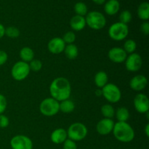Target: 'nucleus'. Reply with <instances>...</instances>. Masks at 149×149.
I'll return each mask as SVG.
<instances>
[{
  "label": "nucleus",
  "instance_id": "nucleus-1",
  "mask_svg": "<svg viewBox=\"0 0 149 149\" xmlns=\"http://www.w3.org/2000/svg\"><path fill=\"white\" fill-rule=\"evenodd\" d=\"M51 97L58 102L69 99L71 94V86L69 81L65 77H58L49 85Z\"/></svg>",
  "mask_w": 149,
  "mask_h": 149
},
{
  "label": "nucleus",
  "instance_id": "nucleus-2",
  "mask_svg": "<svg viewBox=\"0 0 149 149\" xmlns=\"http://www.w3.org/2000/svg\"><path fill=\"white\" fill-rule=\"evenodd\" d=\"M112 132L115 138L122 143H130L135 138V131L127 122H117L115 123Z\"/></svg>",
  "mask_w": 149,
  "mask_h": 149
},
{
  "label": "nucleus",
  "instance_id": "nucleus-3",
  "mask_svg": "<svg viewBox=\"0 0 149 149\" xmlns=\"http://www.w3.org/2000/svg\"><path fill=\"white\" fill-rule=\"evenodd\" d=\"M86 25L93 30H101L106 26V17L98 11H91L87 13L85 17Z\"/></svg>",
  "mask_w": 149,
  "mask_h": 149
},
{
  "label": "nucleus",
  "instance_id": "nucleus-4",
  "mask_svg": "<svg viewBox=\"0 0 149 149\" xmlns=\"http://www.w3.org/2000/svg\"><path fill=\"white\" fill-rule=\"evenodd\" d=\"M88 133L87 128L84 124L75 122L71 125L67 130L68 138L74 141H81L86 138Z\"/></svg>",
  "mask_w": 149,
  "mask_h": 149
},
{
  "label": "nucleus",
  "instance_id": "nucleus-5",
  "mask_svg": "<svg viewBox=\"0 0 149 149\" xmlns=\"http://www.w3.org/2000/svg\"><path fill=\"white\" fill-rule=\"evenodd\" d=\"M129 33L128 26L120 22L113 23L109 29V36L113 40L119 42L126 39Z\"/></svg>",
  "mask_w": 149,
  "mask_h": 149
},
{
  "label": "nucleus",
  "instance_id": "nucleus-6",
  "mask_svg": "<svg viewBox=\"0 0 149 149\" xmlns=\"http://www.w3.org/2000/svg\"><path fill=\"white\" fill-rule=\"evenodd\" d=\"M41 113L45 116H53L59 112V102L52 97H47L39 105Z\"/></svg>",
  "mask_w": 149,
  "mask_h": 149
},
{
  "label": "nucleus",
  "instance_id": "nucleus-7",
  "mask_svg": "<svg viewBox=\"0 0 149 149\" xmlns=\"http://www.w3.org/2000/svg\"><path fill=\"white\" fill-rule=\"evenodd\" d=\"M102 90V95L111 103H118L122 97V93L118 86L113 83H108Z\"/></svg>",
  "mask_w": 149,
  "mask_h": 149
},
{
  "label": "nucleus",
  "instance_id": "nucleus-8",
  "mask_svg": "<svg viewBox=\"0 0 149 149\" xmlns=\"http://www.w3.org/2000/svg\"><path fill=\"white\" fill-rule=\"evenodd\" d=\"M31 70L28 63L20 61L13 65L11 69V75L16 81H23L29 76Z\"/></svg>",
  "mask_w": 149,
  "mask_h": 149
},
{
  "label": "nucleus",
  "instance_id": "nucleus-9",
  "mask_svg": "<svg viewBox=\"0 0 149 149\" xmlns=\"http://www.w3.org/2000/svg\"><path fill=\"white\" fill-rule=\"evenodd\" d=\"M12 149H33V142L29 137L23 135H17L10 141Z\"/></svg>",
  "mask_w": 149,
  "mask_h": 149
},
{
  "label": "nucleus",
  "instance_id": "nucleus-10",
  "mask_svg": "<svg viewBox=\"0 0 149 149\" xmlns=\"http://www.w3.org/2000/svg\"><path fill=\"white\" fill-rule=\"evenodd\" d=\"M125 67L130 72H136L142 67L143 60L141 55L138 53L130 54L125 60Z\"/></svg>",
  "mask_w": 149,
  "mask_h": 149
},
{
  "label": "nucleus",
  "instance_id": "nucleus-11",
  "mask_svg": "<svg viewBox=\"0 0 149 149\" xmlns=\"http://www.w3.org/2000/svg\"><path fill=\"white\" fill-rule=\"evenodd\" d=\"M134 107L140 113H146L149 110L148 96L143 93H138L134 98Z\"/></svg>",
  "mask_w": 149,
  "mask_h": 149
},
{
  "label": "nucleus",
  "instance_id": "nucleus-12",
  "mask_svg": "<svg viewBox=\"0 0 149 149\" xmlns=\"http://www.w3.org/2000/svg\"><path fill=\"white\" fill-rule=\"evenodd\" d=\"M114 122L112 119L103 118L97 122L96 125V130L97 133L101 135H107L112 132L114 126Z\"/></svg>",
  "mask_w": 149,
  "mask_h": 149
},
{
  "label": "nucleus",
  "instance_id": "nucleus-13",
  "mask_svg": "<svg viewBox=\"0 0 149 149\" xmlns=\"http://www.w3.org/2000/svg\"><path fill=\"white\" fill-rule=\"evenodd\" d=\"M108 57L109 60L114 63H122L125 61L127 54L123 48L113 47L109 51Z\"/></svg>",
  "mask_w": 149,
  "mask_h": 149
},
{
  "label": "nucleus",
  "instance_id": "nucleus-14",
  "mask_svg": "<svg viewBox=\"0 0 149 149\" xmlns=\"http://www.w3.org/2000/svg\"><path fill=\"white\" fill-rule=\"evenodd\" d=\"M65 43L61 37H55L49 41L47 44V49L54 55L62 53L65 47Z\"/></svg>",
  "mask_w": 149,
  "mask_h": 149
},
{
  "label": "nucleus",
  "instance_id": "nucleus-15",
  "mask_svg": "<svg viewBox=\"0 0 149 149\" xmlns=\"http://www.w3.org/2000/svg\"><path fill=\"white\" fill-rule=\"evenodd\" d=\"M148 84V79L143 75H137L130 81V87L135 91L140 92L143 90Z\"/></svg>",
  "mask_w": 149,
  "mask_h": 149
},
{
  "label": "nucleus",
  "instance_id": "nucleus-16",
  "mask_svg": "<svg viewBox=\"0 0 149 149\" xmlns=\"http://www.w3.org/2000/svg\"><path fill=\"white\" fill-rule=\"evenodd\" d=\"M68 138L67 131L63 128H58L51 133L50 140L53 143L61 144Z\"/></svg>",
  "mask_w": 149,
  "mask_h": 149
},
{
  "label": "nucleus",
  "instance_id": "nucleus-17",
  "mask_svg": "<svg viewBox=\"0 0 149 149\" xmlns=\"http://www.w3.org/2000/svg\"><path fill=\"white\" fill-rule=\"evenodd\" d=\"M86 26L87 25H86L85 17L83 16L76 15L73 16L70 20V26L73 30L76 31H82Z\"/></svg>",
  "mask_w": 149,
  "mask_h": 149
},
{
  "label": "nucleus",
  "instance_id": "nucleus-18",
  "mask_svg": "<svg viewBox=\"0 0 149 149\" xmlns=\"http://www.w3.org/2000/svg\"><path fill=\"white\" fill-rule=\"evenodd\" d=\"M120 10V3L118 0H109L104 5V11L109 15H114Z\"/></svg>",
  "mask_w": 149,
  "mask_h": 149
},
{
  "label": "nucleus",
  "instance_id": "nucleus-19",
  "mask_svg": "<svg viewBox=\"0 0 149 149\" xmlns=\"http://www.w3.org/2000/svg\"><path fill=\"white\" fill-rule=\"evenodd\" d=\"M108 81H109V77H108L107 74L105 71H98L95 76V84L98 88H103L106 84H108Z\"/></svg>",
  "mask_w": 149,
  "mask_h": 149
},
{
  "label": "nucleus",
  "instance_id": "nucleus-20",
  "mask_svg": "<svg viewBox=\"0 0 149 149\" xmlns=\"http://www.w3.org/2000/svg\"><path fill=\"white\" fill-rule=\"evenodd\" d=\"M19 55L22 61L26 63H29L34 59V52L31 48L29 47H25L20 49Z\"/></svg>",
  "mask_w": 149,
  "mask_h": 149
},
{
  "label": "nucleus",
  "instance_id": "nucleus-21",
  "mask_svg": "<svg viewBox=\"0 0 149 149\" xmlns=\"http://www.w3.org/2000/svg\"><path fill=\"white\" fill-rule=\"evenodd\" d=\"M63 52L66 58L69 60H74L77 58L79 55V49L77 45L74 44L65 45Z\"/></svg>",
  "mask_w": 149,
  "mask_h": 149
},
{
  "label": "nucleus",
  "instance_id": "nucleus-22",
  "mask_svg": "<svg viewBox=\"0 0 149 149\" xmlns=\"http://www.w3.org/2000/svg\"><path fill=\"white\" fill-rule=\"evenodd\" d=\"M138 15L141 20L147 21L149 19V4L147 1L142 2L138 8Z\"/></svg>",
  "mask_w": 149,
  "mask_h": 149
},
{
  "label": "nucleus",
  "instance_id": "nucleus-23",
  "mask_svg": "<svg viewBox=\"0 0 149 149\" xmlns=\"http://www.w3.org/2000/svg\"><path fill=\"white\" fill-rule=\"evenodd\" d=\"M74 109H75V104L70 99H66V100L59 102V109L63 113H71L74 111Z\"/></svg>",
  "mask_w": 149,
  "mask_h": 149
},
{
  "label": "nucleus",
  "instance_id": "nucleus-24",
  "mask_svg": "<svg viewBox=\"0 0 149 149\" xmlns=\"http://www.w3.org/2000/svg\"><path fill=\"white\" fill-rule=\"evenodd\" d=\"M115 116L118 122H127V121L130 119V112L127 108L120 107L115 111Z\"/></svg>",
  "mask_w": 149,
  "mask_h": 149
},
{
  "label": "nucleus",
  "instance_id": "nucleus-25",
  "mask_svg": "<svg viewBox=\"0 0 149 149\" xmlns=\"http://www.w3.org/2000/svg\"><path fill=\"white\" fill-rule=\"evenodd\" d=\"M100 111L104 118L112 119L115 116V109L111 104H105L102 106Z\"/></svg>",
  "mask_w": 149,
  "mask_h": 149
},
{
  "label": "nucleus",
  "instance_id": "nucleus-26",
  "mask_svg": "<svg viewBox=\"0 0 149 149\" xmlns=\"http://www.w3.org/2000/svg\"><path fill=\"white\" fill-rule=\"evenodd\" d=\"M74 12H75L76 14L77 15L80 16H84L87 14L88 13V8H87V6L86 5L85 3L81 2V1H79V2L76 3V4L74 5Z\"/></svg>",
  "mask_w": 149,
  "mask_h": 149
},
{
  "label": "nucleus",
  "instance_id": "nucleus-27",
  "mask_svg": "<svg viewBox=\"0 0 149 149\" xmlns=\"http://www.w3.org/2000/svg\"><path fill=\"white\" fill-rule=\"evenodd\" d=\"M124 50L127 52V54H132L135 52L137 49V44L133 39H127L124 44Z\"/></svg>",
  "mask_w": 149,
  "mask_h": 149
},
{
  "label": "nucleus",
  "instance_id": "nucleus-28",
  "mask_svg": "<svg viewBox=\"0 0 149 149\" xmlns=\"http://www.w3.org/2000/svg\"><path fill=\"white\" fill-rule=\"evenodd\" d=\"M20 31L15 26H9V27L5 28V36L7 37L15 39L20 36Z\"/></svg>",
  "mask_w": 149,
  "mask_h": 149
},
{
  "label": "nucleus",
  "instance_id": "nucleus-29",
  "mask_svg": "<svg viewBox=\"0 0 149 149\" xmlns=\"http://www.w3.org/2000/svg\"><path fill=\"white\" fill-rule=\"evenodd\" d=\"M132 14L129 10H123L119 15V20H120L119 22L127 25V23H129L132 20Z\"/></svg>",
  "mask_w": 149,
  "mask_h": 149
},
{
  "label": "nucleus",
  "instance_id": "nucleus-30",
  "mask_svg": "<svg viewBox=\"0 0 149 149\" xmlns=\"http://www.w3.org/2000/svg\"><path fill=\"white\" fill-rule=\"evenodd\" d=\"M30 70L33 71H39L42 68V61L38 59H33L29 63Z\"/></svg>",
  "mask_w": 149,
  "mask_h": 149
},
{
  "label": "nucleus",
  "instance_id": "nucleus-31",
  "mask_svg": "<svg viewBox=\"0 0 149 149\" xmlns=\"http://www.w3.org/2000/svg\"><path fill=\"white\" fill-rule=\"evenodd\" d=\"M63 40L65 43V45H70V44H74L76 40V35L73 31H68L63 35V37L62 38Z\"/></svg>",
  "mask_w": 149,
  "mask_h": 149
},
{
  "label": "nucleus",
  "instance_id": "nucleus-32",
  "mask_svg": "<svg viewBox=\"0 0 149 149\" xmlns=\"http://www.w3.org/2000/svg\"><path fill=\"white\" fill-rule=\"evenodd\" d=\"M63 149H77V146L75 141L67 138L63 143Z\"/></svg>",
  "mask_w": 149,
  "mask_h": 149
},
{
  "label": "nucleus",
  "instance_id": "nucleus-33",
  "mask_svg": "<svg viewBox=\"0 0 149 149\" xmlns=\"http://www.w3.org/2000/svg\"><path fill=\"white\" fill-rule=\"evenodd\" d=\"M7 101L5 96L2 94H0V114H3L7 109Z\"/></svg>",
  "mask_w": 149,
  "mask_h": 149
},
{
  "label": "nucleus",
  "instance_id": "nucleus-34",
  "mask_svg": "<svg viewBox=\"0 0 149 149\" xmlns=\"http://www.w3.org/2000/svg\"><path fill=\"white\" fill-rule=\"evenodd\" d=\"M10 125V120L7 116L4 114H0V128L4 129Z\"/></svg>",
  "mask_w": 149,
  "mask_h": 149
},
{
  "label": "nucleus",
  "instance_id": "nucleus-35",
  "mask_svg": "<svg viewBox=\"0 0 149 149\" xmlns=\"http://www.w3.org/2000/svg\"><path fill=\"white\" fill-rule=\"evenodd\" d=\"M141 31L146 36L149 34V23L148 21H144L141 25Z\"/></svg>",
  "mask_w": 149,
  "mask_h": 149
},
{
  "label": "nucleus",
  "instance_id": "nucleus-36",
  "mask_svg": "<svg viewBox=\"0 0 149 149\" xmlns=\"http://www.w3.org/2000/svg\"><path fill=\"white\" fill-rule=\"evenodd\" d=\"M8 59V55L4 50H0V66L4 65Z\"/></svg>",
  "mask_w": 149,
  "mask_h": 149
},
{
  "label": "nucleus",
  "instance_id": "nucleus-37",
  "mask_svg": "<svg viewBox=\"0 0 149 149\" xmlns=\"http://www.w3.org/2000/svg\"><path fill=\"white\" fill-rule=\"evenodd\" d=\"M5 35V28L1 23H0V39Z\"/></svg>",
  "mask_w": 149,
  "mask_h": 149
},
{
  "label": "nucleus",
  "instance_id": "nucleus-38",
  "mask_svg": "<svg viewBox=\"0 0 149 149\" xmlns=\"http://www.w3.org/2000/svg\"><path fill=\"white\" fill-rule=\"evenodd\" d=\"M106 0H93V2H95L97 4H99V5L104 4V3L106 2Z\"/></svg>",
  "mask_w": 149,
  "mask_h": 149
},
{
  "label": "nucleus",
  "instance_id": "nucleus-39",
  "mask_svg": "<svg viewBox=\"0 0 149 149\" xmlns=\"http://www.w3.org/2000/svg\"><path fill=\"white\" fill-rule=\"evenodd\" d=\"M144 131H145V133L146 135V136L149 137V124H147V125H146Z\"/></svg>",
  "mask_w": 149,
  "mask_h": 149
},
{
  "label": "nucleus",
  "instance_id": "nucleus-40",
  "mask_svg": "<svg viewBox=\"0 0 149 149\" xmlns=\"http://www.w3.org/2000/svg\"><path fill=\"white\" fill-rule=\"evenodd\" d=\"M95 95L97 96H98V97H100V96H102V90L101 89L98 88L97 90H95Z\"/></svg>",
  "mask_w": 149,
  "mask_h": 149
}]
</instances>
